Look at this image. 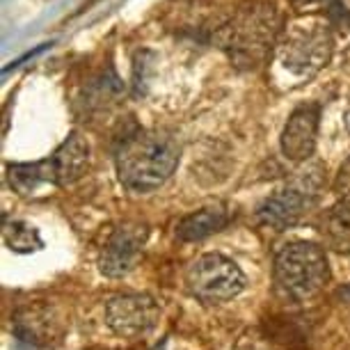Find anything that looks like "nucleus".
Here are the masks:
<instances>
[{
	"label": "nucleus",
	"instance_id": "f257e3e1",
	"mask_svg": "<svg viewBox=\"0 0 350 350\" xmlns=\"http://www.w3.org/2000/svg\"><path fill=\"white\" fill-rule=\"evenodd\" d=\"M181 158L176 137L165 129H144L129 135L117 151V174L131 193H151L174 174Z\"/></svg>",
	"mask_w": 350,
	"mask_h": 350
},
{
	"label": "nucleus",
	"instance_id": "9b49d317",
	"mask_svg": "<svg viewBox=\"0 0 350 350\" xmlns=\"http://www.w3.org/2000/svg\"><path fill=\"white\" fill-rule=\"evenodd\" d=\"M8 183L16 195L32 197L44 186H57L51 158L35 163H14L8 167Z\"/></svg>",
	"mask_w": 350,
	"mask_h": 350
},
{
	"label": "nucleus",
	"instance_id": "2eb2a0df",
	"mask_svg": "<svg viewBox=\"0 0 350 350\" xmlns=\"http://www.w3.org/2000/svg\"><path fill=\"white\" fill-rule=\"evenodd\" d=\"M334 193L339 197V202L350 204V158L341 163L339 172L334 176Z\"/></svg>",
	"mask_w": 350,
	"mask_h": 350
},
{
	"label": "nucleus",
	"instance_id": "0eeeda50",
	"mask_svg": "<svg viewBox=\"0 0 350 350\" xmlns=\"http://www.w3.org/2000/svg\"><path fill=\"white\" fill-rule=\"evenodd\" d=\"M161 309L149 295H115L105 302V321L120 336H140L154 329Z\"/></svg>",
	"mask_w": 350,
	"mask_h": 350
},
{
	"label": "nucleus",
	"instance_id": "f8f14e48",
	"mask_svg": "<svg viewBox=\"0 0 350 350\" xmlns=\"http://www.w3.org/2000/svg\"><path fill=\"white\" fill-rule=\"evenodd\" d=\"M229 224V211L224 206H206L200 208L195 213L186 215L183 220L176 224V239L183 243H195L204 241L208 236L217 234Z\"/></svg>",
	"mask_w": 350,
	"mask_h": 350
},
{
	"label": "nucleus",
	"instance_id": "dca6fc26",
	"mask_svg": "<svg viewBox=\"0 0 350 350\" xmlns=\"http://www.w3.org/2000/svg\"><path fill=\"white\" fill-rule=\"evenodd\" d=\"M291 3H293L295 8H312V5H321V3H325V0H291Z\"/></svg>",
	"mask_w": 350,
	"mask_h": 350
},
{
	"label": "nucleus",
	"instance_id": "423d86ee",
	"mask_svg": "<svg viewBox=\"0 0 350 350\" xmlns=\"http://www.w3.org/2000/svg\"><path fill=\"white\" fill-rule=\"evenodd\" d=\"M149 229L137 222H124L112 229L98 254V270L105 277H124L137 266Z\"/></svg>",
	"mask_w": 350,
	"mask_h": 350
},
{
	"label": "nucleus",
	"instance_id": "ddd939ff",
	"mask_svg": "<svg viewBox=\"0 0 350 350\" xmlns=\"http://www.w3.org/2000/svg\"><path fill=\"white\" fill-rule=\"evenodd\" d=\"M321 234L332 250L341 254H350V204L336 202L323 215Z\"/></svg>",
	"mask_w": 350,
	"mask_h": 350
},
{
	"label": "nucleus",
	"instance_id": "7ed1b4c3",
	"mask_svg": "<svg viewBox=\"0 0 350 350\" xmlns=\"http://www.w3.org/2000/svg\"><path fill=\"white\" fill-rule=\"evenodd\" d=\"M334 39L323 18H298L284 28L277 42V60L286 71L300 78H312L332 60Z\"/></svg>",
	"mask_w": 350,
	"mask_h": 350
},
{
	"label": "nucleus",
	"instance_id": "20e7f679",
	"mask_svg": "<svg viewBox=\"0 0 350 350\" xmlns=\"http://www.w3.org/2000/svg\"><path fill=\"white\" fill-rule=\"evenodd\" d=\"M275 284L286 298L309 300L329 282L327 256L316 243L295 241L275 254Z\"/></svg>",
	"mask_w": 350,
	"mask_h": 350
},
{
	"label": "nucleus",
	"instance_id": "9d476101",
	"mask_svg": "<svg viewBox=\"0 0 350 350\" xmlns=\"http://www.w3.org/2000/svg\"><path fill=\"white\" fill-rule=\"evenodd\" d=\"M55 170L57 186H69L78 181L90 167V144L81 133H69V137L51 156Z\"/></svg>",
	"mask_w": 350,
	"mask_h": 350
},
{
	"label": "nucleus",
	"instance_id": "1a4fd4ad",
	"mask_svg": "<svg viewBox=\"0 0 350 350\" xmlns=\"http://www.w3.org/2000/svg\"><path fill=\"white\" fill-rule=\"evenodd\" d=\"M321 108L316 103L300 105L291 112V117L284 124L282 131V154L293 163L309 161L316 149L319 137Z\"/></svg>",
	"mask_w": 350,
	"mask_h": 350
},
{
	"label": "nucleus",
	"instance_id": "39448f33",
	"mask_svg": "<svg viewBox=\"0 0 350 350\" xmlns=\"http://www.w3.org/2000/svg\"><path fill=\"white\" fill-rule=\"evenodd\" d=\"M245 275L239 263L220 252L202 254L186 270V286L190 295L206 305H222L245 288Z\"/></svg>",
	"mask_w": 350,
	"mask_h": 350
},
{
	"label": "nucleus",
	"instance_id": "f03ea898",
	"mask_svg": "<svg viewBox=\"0 0 350 350\" xmlns=\"http://www.w3.org/2000/svg\"><path fill=\"white\" fill-rule=\"evenodd\" d=\"M280 14L273 3H247L224 30L222 46L229 60L241 69H256L280 42Z\"/></svg>",
	"mask_w": 350,
	"mask_h": 350
},
{
	"label": "nucleus",
	"instance_id": "4468645a",
	"mask_svg": "<svg viewBox=\"0 0 350 350\" xmlns=\"http://www.w3.org/2000/svg\"><path fill=\"white\" fill-rule=\"evenodd\" d=\"M3 239L5 245H8L12 252H37V250L44 247V241L39 239V231L28 222L21 220H12L3 224Z\"/></svg>",
	"mask_w": 350,
	"mask_h": 350
},
{
	"label": "nucleus",
	"instance_id": "6e6552de",
	"mask_svg": "<svg viewBox=\"0 0 350 350\" xmlns=\"http://www.w3.org/2000/svg\"><path fill=\"white\" fill-rule=\"evenodd\" d=\"M314 197L316 193L309 188V183L307 186L305 183L302 186H286L261 204L259 211H256V217H259L263 227L273 231H286L302 220V215L312 206Z\"/></svg>",
	"mask_w": 350,
	"mask_h": 350
}]
</instances>
